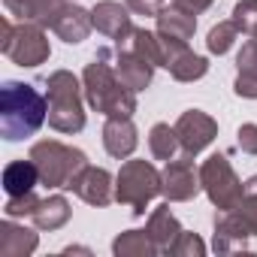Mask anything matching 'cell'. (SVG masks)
I'll list each match as a JSON object with an SVG mask.
<instances>
[{
	"label": "cell",
	"instance_id": "6da1fadb",
	"mask_svg": "<svg viewBox=\"0 0 257 257\" xmlns=\"http://www.w3.org/2000/svg\"><path fill=\"white\" fill-rule=\"evenodd\" d=\"M82 85L88 106L106 118H131L137 112V91H131L121 82L109 49H97L91 64H85Z\"/></svg>",
	"mask_w": 257,
	"mask_h": 257
},
{
	"label": "cell",
	"instance_id": "7a4b0ae2",
	"mask_svg": "<svg viewBox=\"0 0 257 257\" xmlns=\"http://www.w3.org/2000/svg\"><path fill=\"white\" fill-rule=\"evenodd\" d=\"M49 118L46 97L25 82H4L0 88V134L7 143L34 137Z\"/></svg>",
	"mask_w": 257,
	"mask_h": 257
},
{
	"label": "cell",
	"instance_id": "3957f363",
	"mask_svg": "<svg viewBox=\"0 0 257 257\" xmlns=\"http://www.w3.org/2000/svg\"><path fill=\"white\" fill-rule=\"evenodd\" d=\"M46 103H49V127L58 134H79L85 131V106L79 79L70 70H55L46 82Z\"/></svg>",
	"mask_w": 257,
	"mask_h": 257
},
{
	"label": "cell",
	"instance_id": "277c9868",
	"mask_svg": "<svg viewBox=\"0 0 257 257\" xmlns=\"http://www.w3.org/2000/svg\"><path fill=\"white\" fill-rule=\"evenodd\" d=\"M40 173V185L46 188H70L73 179L88 167V158L82 149H73V146H64L58 140H40L31 146V155H28Z\"/></svg>",
	"mask_w": 257,
	"mask_h": 257
},
{
	"label": "cell",
	"instance_id": "5b68a950",
	"mask_svg": "<svg viewBox=\"0 0 257 257\" xmlns=\"http://www.w3.org/2000/svg\"><path fill=\"white\" fill-rule=\"evenodd\" d=\"M164 194V176L152 161H124L115 176V200L121 206H131L137 218L146 215V206Z\"/></svg>",
	"mask_w": 257,
	"mask_h": 257
},
{
	"label": "cell",
	"instance_id": "8992f818",
	"mask_svg": "<svg viewBox=\"0 0 257 257\" xmlns=\"http://www.w3.org/2000/svg\"><path fill=\"white\" fill-rule=\"evenodd\" d=\"M0 52H4L16 67H40L49 61L52 46L46 37V28L34 22L13 25L10 19L0 22Z\"/></svg>",
	"mask_w": 257,
	"mask_h": 257
},
{
	"label": "cell",
	"instance_id": "52a82bcc",
	"mask_svg": "<svg viewBox=\"0 0 257 257\" xmlns=\"http://www.w3.org/2000/svg\"><path fill=\"white\" fill-rule=\"evenodd\" d=\"M200 182H203V191H206V197L212 200V206H215L218 212L236 209L239 200H242L245 191H248V188L242 185V179L236 176V170L230 167L227 155H212V158H206L203 167H200Z\"/></svg>",
	"mask_w": 257,
	"mask_h": 257
},
{
	"label": "cell",
	"instance_id": "ba28073f",
	"mask_svg": "<svg viewBox=\"0 0 257 257\" xmlns=\"http://www.w3.org/2000/svg\"><path fill=\"white\" fill-rule=\"evenodd\" d=\"M176 134H179V146H182V155H191L197 158L206 146H212V140L218 137V121L203 112V109H188L179 115V121L173 124Z\"/></svg>",
	"mask_w": 257,
	"mask_h": 257
},
{
	"label": "cell",
	"instance_id": "9c48e42d",
	"mask_svg": "<svg viewBox=\"0 0 257 257\" xmlns=\"http://www.w3.org/2000/svg\"><path fill=\"white\" fill-rule=\"evenodd\" d=\"M161 176H164V197L170 203H188V200H194L203 191L200 170H194V158L191 155L167 161Z\"/></svg>",
	"mask_w": 257,
	"mask_h": 257
},
{
	"label": "cell",
	"instance_id": "30bf717a",
	"mask_svg": "<svg viewBox=\"0 0 257 257\" xmlns=\"http://www.w3.org/2000/svg\"><path fill=\"white\" fill-rule=\"evenodd\" d=\"M161 37V34H158ZM161 49H164V67L170 70V76L176 82H197L209 73V61L197 52L188 49V43L182 40H170L161 37Z\"/></svg>",
	"mask_w": 257,
	"mask_h": 257
},
{
	"label": "cell",
	"instance_id": "8fae6325",
	"mask_svg": "<svg viewBox=\"0 0 257 257\" xmlns=\"http://www.w3.org/2000/svg\"><path fill=\"white\" fill-rule=\"evenodd\" d=\"M70 191H73L79 200H85L88 206L103 209V206H109V203L115 200V179L109 176V170L91 167V164H88V167L73 179Z\"/></svg>",
	"mask_w": 257,
	"mask_h": 257
},
{
	"label": "cell",
	"instance_id": "7c38bea8",
	"mask_svg": "<svg viewBox=\"0 0 257 257\" xmlns=\"http://www.w3.org/2000/svg\"><path fill=\"white\" fill-rule=\"evenodd\" d=\"M91 28H94L91 10H82L79 4H73V0H64V7L58 10V16H55V22H52V31H55L64 43H70V46L85 43L88 34H91Z\"/></svg>",
	"mask_w": 257,
	"mask_h": 257
},
{
	"label": "cell",
	"instance_id": "4fadbf2b",
	"mask_svg": "<svg viewBox=\"0 0 257 257\" xmlns=\"http://www.w3.org/2000/svg\"><path fill=\"white\" fill-rule=\"evenodd\" d=\"M140 146V134H137V124L131 118H106L103 124V149L109 158H131Z\"/></svg>",
	"mask_w": 257,
	"mask_h": 257
},
{
	"label": "cell",
	"instance_id": "5bb4252c",
	"mask_svg": "<svg viewBox=\"0 0 257 257\" xmlns=\"http://www.w3.org/2000/svg\"><path fill=\"white\" fill-rule=\"evenodd\" d=\"M248 236L251 230L242 224V218L230 209V212H218L215 215V233H212V248L218 254H230V251H245L248 248Z\"/></svg>",
	"mask_w": 257,
	"mask_h": 257
},
{
	"label": "cell",
	"instance_id": "9a60e30c",
	"mask_svg": "<svg viewBox=\"0 0 257 257\" xmlns=\"http://www.w3.org/2000/svg\"><path fill=\"white\" fill-rule=\"evenodd\" d=\"M91 19H94V28H97L103 37H112V40H121L124 34L134 31L131 7H127V4H118V0H100V4H94Z\"/></svg>",
	"mask_w": 257,
	"mask_h": 257
},
{
	"label": "cell",
	"instance_id": "2e32d148",
	"mask_svg": "<svg viewBox=\"0 0 257 257\" xmlns=\"http://www.w3.org/2000/svg\"><path fill=\"white\" fill-rule=\"evenodd\" d=\"M115 70L121 76V82L131 88V91H146L152 85V76H155V64L146 61L143 55L137 52H118L115 49Z\"/></svg>",
	"mask_w": 257,
	"mask_h": 257
},
{
	"label": "cell",
	"instance_id": "e0dca14e",
	"mask_svg": "<svg viewBox=\"0 0 257 257\" xmlns=\"http://www.w3.org/2000/svg\"><path fill=\"white\" fill-rule=\"evenodd\" d=\"M40 245V236L28 230L25 224H16V218H7L0 224V254L4 257H28Z\"/></svg>",
	"mask_w": 257,
	"mask_h": 257
},
{
	"label": "cell",
	"instance_id": "ac0fdd59",
	"mask_svg": "<svg viewBox=\"0 0 257 257\" xmlns=\"http://www.w3.org/2000/svg\"><path fill=\"white\" fill-rule=\"evenodd\" d=\"M4 7L19 22H34L40 28H52L64 0H4Z\"/></svg>",
	"mask_w": 257,
	"mask_h": 257
},
{
	"label": "cell",
	"instance_id": "d6986e66",
	"mask_svg": "<svg viewBox=\"0 0 257 257\" xmlns=\"http://www.w3.org/2000/svg\"><path fill=\"white\" fill-rule=\"evenodd\" d=\"M146 233L152 236V242L158 245V251H161V254H170L173 242H176V239H179V233H182V224H179V218L173 215L170 200H167V203H161V206L152 212V218H149V224H146Z\"/></svg>",
	"mask_w": 257,
	"mask_h": 257
},
{
	"label": "cell",
	"instance_id": "ffe728a7",
	"mask_svg": "<svg viewBox=\"0 0 257 257\" xmlns=\"http://www.w3.org/2000/svg\"><path fill=\"white\" fill-rule=\"evenodd\" d=\"M155 22H158V34L161 37H170V40H182V43H188L191 37H194V31H197V16L194 13H188V10H179V7H164L158 16H155Z\"/></svg>",
	"mask_w": 257,
	"mask_h": 257
},
{
	"label": "cell",
	"instance_id": "44dd1931",
	"mask_svg": "<svg viewBox=\"0 0 257 257\" xmlns=\"http://www.w3.org/2000/svg\"><path fill=\"white\" fill-rule=\"evenodd\" d=\"M70 215H73V209H70L67 197L52 194V197H46V200H40V203H37V209H34L31 221H34V227H37V230H49V233H55V230H61V227L70 221Z\"/></svg>",
	"mask_w": 257,
	"mask_h": 257
},
{
	"label": "cell",
	"instance_id": "7402d4cb",
	"mask_svg": "<svg viewBox=\"0 0 257 257\" xmlns=\"http://www.w3.org/2000/svg\"><path fill=\"white\" fill-rule=\"evenodd\" d=\"M37 185H40V173H37V167H34L31 158H28V161H13V164H7V170H4V191H7L10 197L31 194Z\"/></svg>",
	"mask_w": 257,
	"mask_h": 257
},
{
	"label": "cell",
	"instance_id": "603a6c76",
	"mask_svg": "<svg viewBox=\"0 0 257 257\" xmlns=\"http://www.w3.org/2000/svg\"><path fill=\"white\" fill-rule=\"evenodd\" d=\"M112 254L115 257H155L161 251H158V245L152 242V236L146 230H124V233L115 236Z\"/></svg>",
	"mask_w": 257,
	"mask_h": 257
},
{
	"label": "cell",
	"instance_id": "cb8c5ba5",
	"mask_svg": "<svg viewBox=\"0 0 257 257\" xmlns=\"http://www.w3.org/2000/svg\"><path fill=\"white\" fill-rule=\"evenodd\" d=\"M179 149H182V146H179L176 127H170V124L161 121V124H155L152 131H149V152H152L155 161H173Z\"/></svg>",
	"mask_w": 257,
	"mask_h": 257
},
{
	"label": "cell",
	"instance_id": "d4e9b609",
	"mask_svg": "<svg viewBox=\"0 0 257 257\" xmlns=\"http://www.w3.org/2000/svg\"><path fill=\"white\" fill-rule=\"evenodd\" d=\"M236 40H239V28L233 25V19H230V22H218V25L209 31V37H206V49H209L212 55H227Z\"/></svg>",
	"mask_w": 257,
	"mask_h": 257
},
{
	"label": "cell",
	"instance_id": "484cf974",
	"mask_svg": "<svg viewBox=\"0 0 257 257\" xmlns=\"http://www.w3.org/2000/svg\"><path fill=\"white\" fill-rule=\"evenodd\" d=\"M233 25L245 37H251L257 31V0H239L233 7Z\"/></svg>",
	"mask_w": 257,
	"mask_h": 257
},
{
	"label": "cell",
	"instance_id": "4316f807",
	"mask_svg": "<svg viewBox=\"0 0 257 257\" xmlns=\"http://www.w3.org/2000/svg\"><path fill=\"white\" fill-rule=\"evenodd\" d=\"M170 254H173V257H203V254H206V242H203L197 233L182 230V233H179V239L173 242Z\"/></svg>",
	"mask_w": 257,
	"mask_h": 257
},
{
	"label": "cell",
	"instance_id": "83f0119b",
	"mask_svg": "<svg viewBox=\"0 0 257 257\" xmlns=\"http://www.w3.org/2000/svg\"><path fill=\"white\" fill-rule=\"evenodd\" d=\"M233 212L242 218V224L251 230V236H257V191H245V197L239 200V206Z\"/></svg>",
	"mask_w": 257,
	"mask_h": 257
},
{
	"label": "cell",
	"instance_id": "f1b7e54d",
	"mask_svg": "<svg viewBox=\"0 0 257 257\" xmlns=\"http://www.w3.org/2000/svg\"><path fill=\"white\" fill-rule=\"evenodd\" d=\"M37 203H40V200L34 197V191H31V194H22V197H10L7 206H4V215H7V218H25V215L31 218L34 209H37Z\"/></svg>",
	"mask_w": 257,
	"mask_h": 257
},
{
	"label": "cell",
	"instance_id": "f546056e",
	"mask_svg": "<svg viewBox=\"0 0 257 257\" xmlns=\"http://www.w3.org/2000/svg\"><path fill=\"white\" fill-rule=\"evenodd\" d=\"M236 73H242V76H257V43H254V40H248V43L239 49V55H236Z\"/></svg>",
	"mask_w": 257,
	"mask_h": 257
},
{
	"label": "cell",
	"instance_id": "4dcf8cb0",
	"mask_svg": "<svg viewBox=\"0 0 257 257\" xmlns=\"http://www.w3.org/2000/svg\"><path fill=\"white\" fill-rule=\"evenodd\" d=\"M236 137H239L236 143H239V149H242L245 155H257V124H251V121L242 124Z\"/></svg>",
	"mask_w": 257,
	"mask_h": 257
},
{
	"label": "cell",
	"instance_id": "1f68e13d",
	"mask_svg": "<svg viewBox=\"0 0 257 257\" xmlns=\"http://www.w3.org/2000/svg\"><path fill=\"white\" fill-rule=\"evenodd\" d=\"M124 4L131 7L134 16H158L167 7V0H124Z\"/></svg>",
	"mask_w": 257,
	"mask_h": 257
},
{
	"label": "cell",
	"instance_id": "d6a6232c",
	"mask_svg": "<svg viewBox=\"0 0 257 257\" xmlns=\"http://www.w3.org/2000/svg\"><path fill=\"white\" fill-rule=\"evenodd\" d=\"M233 91L245 100H257V76H242L236 73V82H233Z\"/></svg>",
	"mask_w": 257,
	"mask_h": 257
},
{
	"label": "cell",
	"instance_id": "836d02e7",
	"mask_svg": "<svg viewBox=\"0 0 257 257\" xmlns=\"http://www.w3.org/2000/svg\"><path fill=\"white\" fill-rule=\"evenodd\" d=\"M212 4H215V0H173V7H179V10H188V13H194V16L206 13Z\"/></svg>",
	"mask_w": 257,
	"mask_h": 257
},
{
	"label": "cell",
	"instance_id": "e575fe53",
	"mask_svg": "<svg viewBox=\"0 0 257 257\" xmlns=\"http://www.w3.org/2000/svg\"><path fill=\"white\" fill-rule=\"evenodd\" d=\"M245 188H248V191H257V176H254V179H248V182H245Z\"/></svg>",
	"mask_w": 257,
	"mask_h": 257
},
{
	"label": "cell",
	"instance_id": "d590c367",
	"mask_svg": "<svg viewBox=\"0 0 257 257\" xmlns=\"http://www.w3.org/2000/svg\"><path fill=\"white\" fill-rule=\"evenodd\" d=\"M251 40H254V43H257V31H254V34H251Z\"/></svg>",
	"mask_w": 257,
	"mask_h": 257
}]
</instances>
